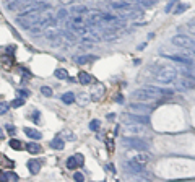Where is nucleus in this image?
<instances>
[{"mask_svg": "<svg viewBox=\"0 0 195 182\" xmlns=\"http://www.w3.org/2000/svg\"><path fill=\"white\" fill-rule=\"evenodd\" d=\"M25 148L28 150V153H31V155H39V153L42 151V148L39 143H34V141H30V143H26Z\"/></svg>", "mask_w": 195, "mask_h": 182, "instance_id": "nucleus-18", "label": "nucleus"}, {"mask_svg": "<svg viewBox=\"0 0 195 182\" xmlns=\"http://www.w3.org/2000/svg\"><path fill=\"white\" fill-rule=\"evenodd\" d=\"M185 10H189V5H187V3H177L173 13H174V15H182Z\"/></svg>", "mask_w": 195, "mask_h": 182, "instance_id": "nucleus-24", "label": "nucleus"}, {"mask_svg": "<svg viewBox=\"0 0 195 182\" xmlns=\"http://www.w3.org/2000/svg\"><path fill=\"white\" fill-rule=\"evenodd\" d=\"M18 96L20 98H28V96H30V91L28 89H18Z\"/></svg>", "mask_w": 195, "mask_h": 182, "instance_id": "nucleus-41", "label": "nucleus"}, {"mask_svg": "<svg viewBox=\"0 0 195 182\" xmlns=\"http://www.w3.org/2000/svg\"><path fill=\"white\" fill-rule=\"evenodd\" d=\"M125 169L129 171V172H133V174H141L143 172V164L138 163L137 159H130V161H125L124 163Z\"/></svg>", "mask_w": 195, "mask_h": 182, "instance_id": "nucleus-11", "label": "nucleus"}, {"mask_svg": "<svg viewBox=\"0 0 195 182\" xmlns=\"http://www.w3.org/2000/svg\"><path fill=\"white\" fill-rule=\"evenodd\" d=\"M88 99H90V96H85V93H82V94H78V101H80V104L82 106H85L88 102Z\"/></svg>", "mask_w": 195, "mask_h": 182, "instance_id": "nucleus-35", "label": "nucleus"}, {"mask_svg": "<svg viewBox=\"0 0 195 182\" xmlns=\"http://www.w3.org/2000/svg\"><path fill=\"white\" fill-rule=\"evenodd\" d=\"M181 88L184 89H192L195 88V77L193 75H184V78H181Z\"/></svg>", "mask_w": 195, "mask_h": 182, "instance_id": "nucleus-12", "label": "nucleus"}, {"mask_svg": "<svg viewBox=\"0 0 195 182\" xmlns=\"http://www.w3.org/2000/svg\"><path fill=\"white\" fill-rule=\"evenodd\" d=\"M102 94H104V86H102L101 83H97L96 86L93 88V91H91V96H90V98L93 99V101H97V99L102 98Z\"/></svg>", "mask_w": 195, "mask_h": 182, "instance_id": "nucleus-14", "label": "nucleus"}, {"mask_svg": "<svg viewBox=\"0 0 195 182\" xmlns=\"http://www.w3.org/2000/svg\"><path fill=\"white\" fill-rule=\"evenodd\" d=\"M42 10H26L25 13H21L20 16H16V25H20L23 30H30L31 26H38V23L41 21V13Z\"/></svg>", "mask_w": 195, "mask_h": 182, "instance_id": "nucleus-1", "label": "nucleus"}, {"mask_svg": "<svg viewBox=\"0 0 195 182\" xmlns=\"http://www.w3.org/2000/svg\"><path fill=\"white\" fill-rule=\"evenodd\" d=\"M39 117H41V112H39V111H33V112L30 114V119H31V121H34V124H39V122H41V119H39Z\"/></svg>", "mask_w": 195, "mask_h": 182, "instance_id": "nucleus-29", "label": "nucleus"}, {"mask_svg": "<svg viewBox=\"0 0 195 182\" xmlns=\"http://www.w3.org/2000/svg\"><path fill=\"white\" fill-rule=\"evenodd\" d=\"M176 78H177V73L174 68H171V67H159L158 70H154V80L159 83H173L176 81Z\"/></svg>", "mask_w": 195, "mask_h": 182, "instance_id": "nucleus-3", "label": "nucleus"}, {"mask_svg": "<svg viewBox=\"0 0 195 182\" xmlns=\"http://www.w3.org/2000/svg\"><path fill=\"white\" fill-rule=\"evenodd\" d=\"M111 7L116 10H135L137 8L135 5H132L129 2H114V3H111Z\"/></svg>", "mask_w": 195, "mask_h": 182, "instance_id": "nucleus-17", "label": "nucleus"}, {"mask_svg": "<svg viewBox=\"0 0 195 182\" xmlns=\"http://www.w3.org/2000/svg\"><path fill=\"white\" fill-rule=\"evenodd\" d=\"M129 111L133 114H141V116H150L153 112V106L148 104H141V102H132L129 106Z\"/></svg>", "mask_w": 195, "mask_h": 182, "instance_id": "nucleus-6", "label": "nucleus"}, {"mask_svg": "<svg viewBox=\"0 0 195 182\" xmlns=\"http://www.w3.org/2000/svg\"><path fill=\"white\" fill-rule=\"evenodd\" d=\"M10 102H5V101H2L0 102V116H5L8 111H10Z\"/></svg>", "mask_w": 195, "mask_h": 182, "instance_id": "nucleus-27", "label": "nucleus"}, {"mask_svg": "<svg viewBox=\"0 0 195 182\" xmlns=\"http://www.w3.org/2000/svg\"><path fill=\"white\" fill-rule=\"evenodd\" d=\"M5 130H7L10 135H15V132H16L15 125H11V124H7V125H5Z\"/></svg>", "mask_w": 195, "mask_h": 182, "instance_id": "nucleus-36", "label": "nucleus"}, {"mask_svg": "<svg viewBox=\"0 0 195 182\" xmlns=\"http://www.w3.org/2000/svg\"><path fill=\"white\" fill-rule=\"evenodd\" d=\"M8 145H10L11 150H15V151H21L23 148H25L23 141H21V140H16V138H11V140L8 141Z\"/></svg>", "mask_w": 195, "mask_h": 182, "instance_id": "nucleus-20", "label": "nucleus"}, {"mask_svg": "<svg viewBox=\"0 0 195 182\" xmlns=\"http://www.w3.org/2000/svg\"><path fill=\"white\" fill-rule=\"evenodd\" d=\"M161 96L163 94H159L156 93V91H153L150 88H143V89H138V91H135V93H132V99L133 101H156V102H161Z\"/></svg>", "mask_w": 195, "mask_h": 182, "instance_id": "nucleus-2", "label": "nucleus"}, {"mask_svg": "<svg viewBox=\"0 0 195 182\" xmlns=\"http://www.w3.org/2000/svg\"><path fill=\"white\" fill-rule=\"evenodd\" d=\"M83 163H85L83 155L77 153V155H73V156H70V158L67 159V161H65V166H67V169L73 171V169H77L78 166H83Z\"/></svg>", "mask_w": 195, "mask_h": 182, "instance_id": "nucleus-7", "label": "nucleus"}, {"mask_svg": "<svg viewBox=\"0 0 195 182\" xmlns=\"http://www.w3.org/2000/svg\"><path fill=\"white\" fill-rule=\"evenodd\" d=\"M0 161H2L3 164H7V166L11 169V168H13V161H10V159H5L3 158V155H0Z\"/></svg>", "mask_w": 195, "mask_h": 182, "instance_id": "nucleus-38", "label": "nucleus"}, {"mask_svg": "<svg viewBox=\"0 0 195 182\" xmlns=\"http://www.w3.org/2000/svg\"><path fill=\"white\" fill-rule=\"evenodd\" d=\"M164 57H166V59H169V60H173V62H177V64L185 65V67H195L193 60L189 55H164Z\"/></svg>", "mask_w": 195, "mask_h": 182, "instance_id": "nucleus-10", "label": "nucleus"}, {"mask_svg": "<svg viewBox=\"0 0 195 182\" xmlns=\"http://www.w3.org/2000/svg\"><path fill=\"white\" fill-rule=\"evenodd\" d=\"M73 179L78 180V182H83V180H85V176H83L82 172H75V174H73Z\"/></svg>", "mask_w": 195, "mask_h": 182, "instance_id": "nucleus-40", "label": "nucleus"}, {"mask_svg": "<svg viewBox=\"0 0 195 182\" xmlns=\"http://www.w3.org/2000/svg\"><path fill=\"white\" fill-rule=\"evenodd\" d=\"M140 5H143V7H151V5L156 3V0H137Z\"/></svg>", "mask_w": 195, "mask_h": 182, "instance_id": "nucleus-33", "label": "nucleus"}, {"mask_svg": "<svg viewBox=\"0 0 195 182\" xmlns=\"http://www.w3.org/2000/svg\"><path fill=\"white\" fill-rule=\"evenodd\" d=\"M41 93H42V96H47V98H50V96H52V88L41 86Z\"/></svg>", "mask_w": 195, "mask_h": 182, "instance_id": "nucleus-32", "label": "nucleus"}, {"mask_svg": "<svg viewBox=\"0 0 195 182\" xmlns=\"http://www.w3.org/2000/svg\"><path fill=\"white\" fill-rule=\"evenodd\" d=\"M39 169H41V161H39V159L33 158V159L28 161V171H30L33 176H36L39 172Z\"/></svg>", "mask_w": 195, "mask_h": 182, "instance_id": "nucleus-13", "label": "nucleus"}, {"mask_svg": "<svg viewBox=\"0 0 195 182\" xmlns=\"http://www.w3.org/2000/svg\"><path fill=\"white\" fill-rule=\"evenodd\" d=\"M93 59H94V57H78L77 62H78V64H86V62L93 60Z\"/></svg>", "mask_w": 195, "mask_h": 182, "instance_id": "nucleus-39", "label": "nucleus"}, {"mask_svg": "<svg viewBox=\"0 0 195 182\" xmlns=\"http://www.w3.org/2000/svg\"><path fill=\"white\" fill-rule=\"evenodd\" d=\"M54 75H55V78H59V80H67L68 78V72L65 70V68H57V70L54 72Z\"/></svg>", "mask_w": 195, "mask_h": 182, "instance_id": "nucleus-23", "label": "nucleus"}, {"mask_svg": "<svg viewBox=\"0 0 195 182\" xmlns=\"http://www.w3.org/2000/svg\"><path fill=\"white\" fill-rule=\"evenodd\" d=\"M62 34H64V36H65V38H67L70 42H77V36H75L73 33H70V31H64Z\"/></svg>", "mask_w": 195, "mask_h": 182, "instance_id": "nucleus-30", "label": "nucleus"}, {"mask_svg": "<svg viewBox=\"0 0 195 182\" xmlns=\"http://www.w3.org/2000/svg\"><path fill=\"white\" fill-rule=\"evenodd\" d=\"M60 2H62V3H64V5H67V3H70V2H73V0H60Z\"/></svg>", "mask_w": 195, "mask_h": 182, "instance_id": "nucleus-46", "label": "nucleus"}, {"mask_svg": "<svg viewBox=\"0 0 195 182\" xmlns=\"http://www.w3.org/2000/svg\"><path fill=\"white\" fill-rule=\"evenodd\" d=\"M124 129H125L124 132L132 133V135H141V133L146 132V129H145V125H143V124H129V122H125Z\"/></svg>", "mask_w": 195, "mask_h": 182, "instance_id": "nucleus-9", "label": "nucleus"}, {"mask_svg": "<svg viewBox=\"0 0 195 182\" xmlns=\"http://www.w3.org/2000/svg\"><path fill=\"white\" fill-rule=\"evenodd\" d=\"M135 159L138 163H141V164H145V163H148L151 159V155H148V153H140V155H137L135 156Z\"/></svg>", "mask_w": 195, "mask_h": 182, "instance_id": "nucleus-25", "label": "nucleus"}, {"mask_svg": "<svg viewBox=\"0 0 195 182\" xmlns=\"http://www.w3.org/2000/svg\"><path fill=\"white\" fill-rule=\"evenodd\" d=\"M177 3H179V0H171V2L168 3V7H166V13H169V11L173 10V7H174V5H177Z\"/></svg>", "mask_w": 195, "mask_h": 182, "instance_id": "nucleus-37", "label": "nucleus"}, {"mask_svg": "<svg viewBox=\"0 0 195 182\" xmlns=\"http://www.w3.org/2000/svg\"><path fill=\"white\" fill-rule=\"evenodd\" d=\"M122 143L125 146L133 148V150H138V151H145V150H148V146H150V143H148L146 140L138 138V136H122Z\"/></svg>", "mask_w": 195, "mask_h": 182, "instance_id": "nucleus-5", "label": "nucleus"}, {"mask_svg": "<svg viewBox=\"0 0 195 182\" xmlns=\"http://www.w3.org/2000/svg\"><path fill=\"white\" fill-rule=\"evenodd\" d=\"M64 136L67 140H73V138H75V135H73L72 132H68V130H64Z\"/></svg>", "mask_w": 195, "mask_h": 182, "instance_id": "nucleus-42", "label": "nucleus"}, {"mask_svg": "<svg viewBox=\"0 0 195 182\" xmlns=\"http://www.w3.org/2000/svg\"><path fill=\"white\" fill-rule=\"evenodd\" d=\"M171 42L174 46H177V47H182V49L189 50V52L195 54V39H192V38L184 36V34H177V36H174L171 39Z\"/></svg>", "mask_w": 195, "mask_h": 182, "instance_id": "nucleus-4", "label": "nucleus"}, {"mask_svg": "<svg viewBox=\"0 0 195 182\" xmlns=\"http://www.w3.org/2000/svg\"><path fill=\"white\" fill-rule=\"evenodd\" d=\"M2 138H5V133H3V130L0 129V140H2Z\"/></svg>", "mask_w": 195, "mask_h": 182, "instance_id": "nucleus-47", "label": "nucleus"}, {"mask_svg": "<svg viewBox=\"0 0 195 182\" xmlns=\"http://www.w3.org/2000/svg\"><path fill=\"white\" fill-rule=\"evenodd\" d=\"M23 132L26 133V136H30L31 140H41V138H42V133L39 132V130H36V129L25 127V129H23Z\"/></svg>", "mask_w": 195, "mask_h": 182, "instance_id": "nucleus-15", "label": "nucleus"}, {"mask_svg": "<svg viewBox=\"0 0 195 182\" xmlns=\"http://www.w3.org/2000/svg\"><path fill=\"white\" fill-rule=\"evenodd\" d=\"M10 106L11 107H21V106H25V98H20V96H18L16 99H13V101L10 102Z\"/></svg>", "mask_w": 195, "mask_h": 182, "instance_id": "nucleus-28", "label": "nucleus"}, {"mask_svg": "<svg viewBox=\"0 0 195 182\" xmlns=\"http://www.w3.org/2000/svg\"><path fill=\"white\" fill-rule=\"evenodd\" d=\"M8 179H16V176L15 174H10V172H7V171H0V180L2 182H7Z\"/></svg>", "mask_w": 195, "mask_h": 182, "instance_id": "nucleus-26", "label": "nucleus"}, {"mask_svg": "<svg viewBox=\"0 0 195 182\" xmlns=\"http://www.w3.org/2000/svg\"><path fill=\"white\" fill-rule=\"evenodd\" d=\"M187 28H189V31H190V33L195 34V21H190V23L187 25Z\"/></svg>", "mask_w": 195, "mask_h": 182, "instance_id": "nucleus-43", "label": "nucleus"}, {"mask_svg": "<svg viewBox=\"0 0 195 182\" xmlns=\"http://www.w3.org/2000/svg\"><path fill=\"white\" fill-rule=\"evenodd\" d=\"M78 81L82 85H91V83H96V80H94L93 75H90V73H86V72H80Z\"/></svg>", "mask_w": 195, "mask_h": 182, "instance_id": "nucleus-16", "label": "nucleus"}, {"mask_svg": "<svg viewBox=\"0 0 195 182\" xmlns=\"http://www.w3.org/2000/svg\"><path fill=\"white\" fill-rule=\"evenodd\" d=\"M50 148H54V150H64L65 148V141L60 138V136H55V138L50 141Z\"/></svg>", "mask_w": 195, "mask_h": 182, "instance_id": "nucleus-19", "label": "nucleus"}, {"mask_svg": "<svg viewBox=\"0 0 195 182\" xmlns=\"http://www.w3.org/2000/svg\"><path fill=\"white\" fill-rule=\"evenodd\" d=\"M75 94L72 93V91H68V93H64L62 94V101L65 102V104H73V102H75Z\"/></svg>", "mask_w": 195, "mask_h": 182, "instance_id": "nucleus-22", "label": "nucleus"}, {"mask_svg": "<svg viewBox=\"0 0 195 182\" xmlns=\"http://www.w3.org/2000/svg\"><path fill=\"white\" fill-rule=\"evenodd\" d=\"M97 129H99V121H91L90 122V130H93V132H97Z\"/></svg>", "mask_w": 195, "mask_h": 182, "instance_id": "nucleus-34", "label": "nucleus"}, {"mask_svg": "<svg viewBox=\"0 0 195 182\" xmlns=\"http://www.w3.org/2000/svg\"><path fill=\"white\" fill-rule=\"evenodd\" d=\"M67 16H68V11L65 8H62V10L57 11V20H65Z\"/></svg>", "mask_w": 195, "mask_h": 182, "instance_id": "nucleus-31", "label": "nucleus"}, {"mask_svg": "<svg viewBox=\"0 0 195 182\" xmlns=\"http://www.w3.org/2000/svg\"><path fill=\"white\" fill-rule=\"evenodd\" d=\"M114 117H116V114H114V112H111V114H107V119H109V121H112V119Z\"/></svg>", "mask_w": 195, "mask_h": 182, "instance_id": "nucleus-45", "label": "nucleus"}, {"mask_svg": "<svg viewBox=\"0 0 195 182\" xmlns=\"http://www.w3.org/2000/svg\"><path fill=\"white\" fill-rule=\"evenodd\" d=\"M125 122L146 125L148 122H150V117H148V116H141V114H133V112H130V114H127V116H125Z\"/></svg>", "mask_w": 195, "mask_h": 182, "instance_id": "nucleus-8", "label": "nucleus"}, {"mask_svg": "<svg viewBox=\"0 0 195 182\" xmlns=\"http://www.w3.org/2000/svg\"><path fill=\"white\" fill-rule=\"evenodd\" d=\"M122 101H124V98H122V96H117V102H119V104H120Z\"/></svg>", "mask_w": 195, "mask_h": 182, "instance_id": "nucleus-48", "label": "nucleus"}, {"mask_svg": "<svg viewBox=\"0 0 195 182\" xmlns=\"http://www.w3.org/2000/svg\"><path fill=\"white\" fill-rule=\"evenodd\" d=\"M88 11H90V10L85 7V5H78V7H72V8H70V13H72V15H86Z\"/></svg>", "mask_w": 195, "mask_h": 182, "instance_id": "nucleus-21", "label": "nucleus"}, {"mask_svg": "<svg viewBox=\"0 0 195 182\" xmlns=\"http://www.w3.org/2000/svg\"><path fill=\"white\" fill-rule=\"evenodd\" d=\"M106 169H107V171H111V172H114V171H116V169H114V164H107Z\"/></svg>", "mask_w": 195, "mask_h": 182, "instance_id": "nucleus-44", "label": "nucleus"}]
</instances>
